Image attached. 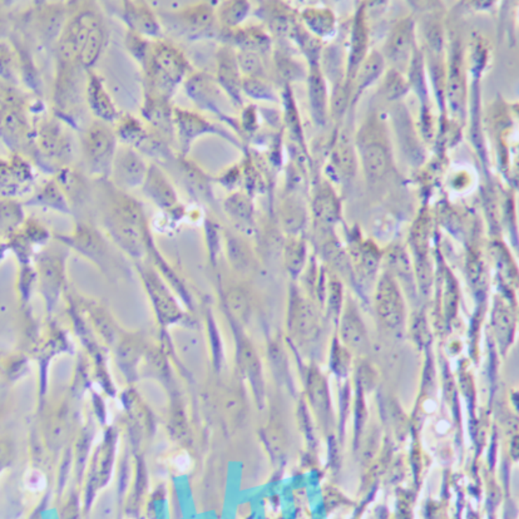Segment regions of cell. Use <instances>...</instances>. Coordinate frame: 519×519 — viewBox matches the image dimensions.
Masks as SVG:
<instances>
[{
    "mask_svg": "<svg viewBox=\"0 0 519 519\" xmlns=\"http://www.w3.org/2000/svg\"><path fill=\"white\" fill-rule=\"evenodd\" d=\"M95 198L100 224L109 238L133 259L147 255L154 234L141 202L109 180L95 181Z\"/></svg>",
    "mask_w": 519,
    "mask_h": 519,
    "instance_id": "1",
    "label": "cell"
},
{
    "mask_svg": "<svg viewBox=\"0 0 519 519\" xmlns=\"http://www.w3.org/2000/svg\"><path fill=\"white\" fill-rule=\"evenodd\" d=\"M143 93L173 98L191 73V65L180 48L166 39L152 41L149 55L142 65Z\"/></svg>",
    "mask_w": 519,
    "mask_h": 519,
    "instance_id": "2",
    "label": "cell"
},
{
    "mask_svg": "<svg viewBox=\"0 0 519 519\" xmlns=\"http://www.w3.org/2000/svg\"><path fill=\"white\" fill-rule=\"evenodd\" d=\"M65 124L53 114L44 116L33 128V160L39 168L54 175L69 167L73 157V142Z\"/></svg>",
    "mask_w": 519,
    "mask_h": 519,
    "instance_id": "3",
    "label": "cell"
},
{
    "mask_svg": "<svg viewBox=\"0 0 519 519\" xmlns=\"http://www.w3.org/2000/svg\"><path fill=\"white\" fill-rule=\"evenodd\" d=\"M216 6L211 1H183L172 11H156L162 29L187 41H200L217 36Z\"/></svg>",
    "mask_w": 519,
    "mask_h": 519,
    "instance_id": "4",
    "label": "cell"
},
{
    "mask_svg": "<svg viewBox=\"0 0 519 519\" xmlns=\"http://www.w3.org/2000/svg\"><path fill=\"white\" fill-rule=\"evenodd\" d=\"M87 72L77 60H55L53 86L54 114L67 124L78 127L86 107Z\"/></svg>",
    "mask_w": 519,
    "mask_h": 519,
    "instance_id": "5",
    "label": "cell"
},
{
    "mask_svg": "<svg viewBox=\"0 0 519 519\" xmlns=\"http://www.w3.org/2000/svg\"><path fill=\"white\" fill-rule=\"evenodd\" d=\"M82 157L86 170L92 177L108 180L117 151V137L111 124L95 119L82 133Z\"/></svg>",
    "mask_w": 519,
    "mask_h": 519,
    "instance_id": "6",
    "label": "cell"
},
{
    "mask_svg": "<svg viewBox=\"0 0 519 519\" xmlns=\"http://www.w3.org/2000/svg\"><path fill=\"white\" fill-rule=\"evenodd\" d=\"M175 140L177 141L178 156L189 157V151L201 137L215 135L234 142L235 140L224 128L213 123L210 119L196 111H189L181 107H173Z\"/></svg>",
    "mask_w": 519,
    "mask_h": 519,
    "instance_id": "7",
    "label": "cell"
},
{
    "mask_svg": "<svg viewBox=\"0 0 519 519\" xmlns=\"http://www.w3.org/2000/svg\"><path fill=\"white\" fill-rule=\"evenodd\" d=\"M54 240L73 248L95 264L106 266L111 259V250L102 231L88 221H77L69 234H53Z\"/></svg>",
    "mask_w": 519,
    "mask_h": 519,
    "instance_id": "8",
    "label": "cell"
},
{
    "mask_svg": "<svg viewBox=\"0 0 519 519\" xmlns=\"http://www.w3.org/2000/svg\"><path fill=\"white\" fill-rule=\"evenodd\" d=\"M141 191L148 200L160 208L161 211L173 220L184 219L186 207L180 202L177 191L171 180L157 163L148 165L147 175L142 183Z\"/></svg>",
    "mask_w": 519,
    "mask_h": 519,
    "instance_id": "9",
    "label": "cell"
},
{
    "mask_svg": "<svg viewBox=\"0 0 519 519\" xmlns=\"http://www.w3.org/2000/svg\"><path fill=\"white\" fill-rule=\"evenodd\" d=\"M183 88L196 108L203 112L213 113L220 119L229 121L222 108L224 92L210 73L191 72L183 82Z\"/></svg>",
    "mask_w": 519,
    "mask_h": 519,
    "instance_id": "10",
    "label": "cell"
},
{
    "mask_svg": "<svg viewBox=\"0 0 519 519\" xmlns=\"http://www.w3.org/2000/svg\"><path fill=\"white\" fill-rule=\"evenodd\" d=\"M34 27L41 47L54 48L69 17V1H36Z\"/></svg>",
    "mask_w": 519,
    "mask_h": 519,
    "instance_id": "11",
    "label": "cell"
},
{
    "mask_svg": "<svg viewBox=\"0 0 519 519\" xmlns=\"http://www.w3.org/2000/svg\"><path fill=\"white\" fill-rule=\"evenodd\" d=\"M147 171V162L143 160V156L136 149L122 144L116 151L108 180L113 186L127 192L130 189H141Z\"/></svg>",
    "mask_w": 519,
    "mask_h": 519,
    "instance_id": "12",
    "label": "cell"
},
{
    "mask_svg": "<svg viewBox=\"0 0 519 519\" xmlns=\"http://www.w3.org/2000/svg\"><path fill=\"white\" fill-rule=\"evenodd\" d=\"M119 15L127 25V30L135 32L151 41L163 38V29L157 13L148 1L124 0L119 3Z\"/></svg>",
    "mask_w": 519,
    "mask_h": 519,
    "instance_id": "13",
    "label": "cell"
},
{
    "mask_svg": "<svg viewBox=\"0 0 519 519\" xmlns=\"http://www.w3.org/2000/svg\"><path fill=\"white\" fill-rule=\"evenodd\" d=\"M65 248L62 243L58 248L47 246L36 255V275L41 283V291L49 300H54L57 297L65 283L67 259V250H63Z\"/></svg>",
    "mask_w": 519,
    "mask_h": 519,
    "instance_id": "14",
    "label": "cell"
},
{
    "mask_svg": "<svg viewBox=\"0 0 519 519\" xmlns=\"http://www.w3.org/2000/svg\"><path fill=\"white\" fill-rule=\"evenodd\" d=\"M175 162L177 165L183 186L191 198L201 205L215 206L216 197L213 192V178L195 161L189 160V157L178 156Z\"/></svg>",
    "mask_w": 519,
    "mask_h": 519,
    "instance_id": "15",
    "label": "cell"
},
{
    "mask_svg": "<svg viewBox=\"0 0 519 519\" xmlns=\"http://www.w3.org/2000/svg\"><path fill=\"white\" fill-rule=\"evenodd\" d=\"M173 105L171 100L160 95L143 93L141 117L143 123L154 133L163 137L166 141L173 143L175 124H173Z\"/></svg>",
    "mask_w": 519,
    "mask_h": 519,
    "instance_id": "16",
    "label": "cell"
},
{
    "mask_svg": "<svg viewBox=\"0 0 519 519\" xmlns=\"http://www.w3.org/2000/svg\"><path fill=\"white\" fill-rule=\"evenodd\" d=\"M375 306L379 318L385 326L396 330L403 326L405 307L396 281L389 275H384L379 281L375 294Z\"/></svg>",
    "mask_w": 519,
    "mask_h": 519,
    "instance_id": "17",
    "label": "cell"
},
{
    "mask_svg": "<svg viewBox=\"0 0 519 519\" xmlns=\"http://www.w3.org/2000/svg\"><path fill=\"white\" fill-rule=\"evenodd\" d=\"M216 82L224 95L236 106L242 105V74L237 65L236 52L222 44L216 52Z\"/></svg>",
    "mask_w": 519,
    "mask_h": 519,
    "instance_id": "18",
    "label": "cell"
},
{
    "mask_svg": "<svg viewBox=\"0 0 519 519\" xmlns=\"http://www.w3.org/2000/svg\"><path fill=\"white\" fill-rule=\"evenodd\" d=\"M84 98L86 106L100 122L116 123L121 117L119 108L106 89L105 81L93 69L87 72Z\"/></svg>",
    "mask_w": 519,
    "mask_h": 519,
    "instance_id": "19",
    "label": "cell"
},
{
    "mask_svg": "<svg viewBox=\"0 0 519 519\" xmlns=\"http://www.w3.org/2000/svg\"><path fill=\"white\" fill-rule=\"evenodd\" d=\"M289 328L291 335L300 344L313 342L319 337V316L315 309L300 296H294L291 300Z\"/></svg>",
    "mask_w": 519,
    "mask_h": 519,
    "instance_id": "20",
    "label": "cell"
},
{
    "mask_svg": "<svg viewBox=\"0 0 519 519\" xmlns=\"http://www.w3.org/2000/svg\"><path fill=\"white\" fill-rule=\"evenodd\" d=\"M0 130L6 141L15 149H28L32 152L33 128L30 127L29 121L19 103L6 107L1 112Z\"/></svg>",
    "mask_w": 519,
    "mask_h": 519,
    "instance_id": "21",
    "label": "cell"
},
{
    "mask_svg": "<svg viewBox=\"0 0 519 519\" xmlns=\"http://www.w3.org/2000/svg\"><path fill=\"white\" fill-rule=\"evenodd\" d=\"M414 28L410 19H404L394 27L385 46V53L398 68H404L413 49Z\"/></svg>",
    "mask_w": 519,
    "mask_h": 519,
    "instance_id": "22",
    "label": "cell"
},
{
    "mask_svg": "<svg viewBox=\"0 0 519 519\" xmlns=\"http://www.w3.org/2000/svg\"><path fill=\"white\" fill-rule=\"evenodd\" d=\"M217 36L226 46L237 47L240 50H250L255 53H262L269 49L270 39L265 32L257 27L235 28V29H220Z\"/></svg>",
    "mask_w": 519,
    "mask_h": 519,
    "instance_id": "23",
    "label": "cell"
},
{
    "mask_svg": "<svg viewBox=\"0 0 519 519\" xmlns=\"http://www.w3.org/2000/svg\"><path fill=\"white\" fill-rule=\"evenodd\" d=\"M27 206L41 207L55 213L72 215L71 205L55 177L48 180L36 189L34 195L25 202Z\"/></svg>",
    "mask_w": 519,
    "mask_h": 519,
    "instance_id": "24",
    "label": "cell"
},
{
    "mask_svg": "<svg viewBox=\"0 0 519 519\" xmlns=\"http://www.w3.org/2000/svg\"><path fill=\"white\" fill-rule=\"evenodd\" d=\"M142 278H143V281H144V285L147 288L149 295L152 297L154 307L157 309V311H159L161 316L166 321L176 319L178 315L176 302L172 299L168 290L166 289L160 276L154 270L143 269L142 270Z\"/></svg>",
    "mask_w": 519,
    "mask_h": 519,
    "instance_id": "25",
    "label": "cell"
},
{
    "mask_svg": "<svg viewBox=\"0 0 519 519\" xmlns=\"http://www.w3.org/2000/svg\"><path fill=\"white\" fill-rule=\"evenodd\" d=\"M54 177L58 181L60 187L67 196V198L69 201L72 215H73V210L78 205H84L86 201H88L89 197H90V189H89L88 183L84 180V176H82L76 170H73L71 166L65 167L60 172H57L54 175Z\"/></svg>",
    "mask_w": 519,
    "mask_h": 519,
    "instance_id": "26",
    "label": "cell"
},
{
    "mask_svg": "<svg viewBox=\"0 0 519 519\" xmlns=\"http://www.w3.org/2000/svg\"><path fill=\"white\" fill-rule=\"evenodd\" d=\"M224 211L237 229L248 231L254 224V205L250 196L243 192H232L224 198Z\"/></svg>",
    "mask_w": 519,
    "mask_h": 519,
    "instance_id": "27",
    "label": "cell"
},
{
    "mask_svg": "<svg viewBox=\"0 0 519 519\" xmlns=\"http://www.w3.org/2000/svg\"><path fill=\"white\" fill-rule=\"evenodd\" d=\"M108 41V33L105 20L102 19L89 32L82 52L79 54V63L86 72L92 71L100 60Z\"/></svg>",
    "mask_w": 519,
    "mask_h": 519,
    "instance_id": "28",
    "label": "cell"
},
{
    "mask_svg": "<svg viewBox=\"0 0 519 519\" xmlns=\"http://www.w3.org/2000/svg\"><path fill=\"white\" fill-rule=\"evenodd\" d=\"M306 388L311 407L318 417L325 422L330 415V396L324 377L319 370L311 369L309 372Z\"/></svg>",
    "mask_w": 519,
    "mask_h": 519,
    "instance_id": "29",
    "label": "cell"
},
{
    "mask_svg": "<svg viewBox=\"0 0 519 519\" xmlns=\"http://www.w3.org/2000/svg\"><path fill=\"white\" fill-rule=\"evenodd\" d=\"M226 243V252L232 267L240 272H248L254 265V256L248 242L232 234L230 231L222 232Z\"/></svg>",
    "mask_w": 519,
    "mask_h": 519,
    "instance_id": "30",
    "label": "cell"
},
{
    "mask_svg": "<svg viewBox=\"0 0 519 519\" xmlns=\"http://www.w3.org/2000/svg\"><path fill=\"white\" fill-rule=\"evenodd\" d=\"M342 342L349 348L360 350L364 348L366 344V331L360 319L359 314L353 306H348L344 311L340 326Z\"/></svg>",
    "mask_w": 519,
    "mask_h": 519,
    "instance_id": "31",
    "label": "cell"
},
{
    "mask_svg": "<svg viewBox=\"0 0 519 519\" xmlns=\"http://www.w3.org/2000/svg\"><path fill=\"white\" fill-rule=\"evenodd\" d=\"M250 4L245 0L221 1L216 6V20L220 29H235L246 19Z\"/></svg>",
    "mask_w": 519,
    "mask_h": 519,
    "instance_id": "32",
    "label": "cell"
},
{
    "mask_svg": "<svg viewBox=\"0 0 519 519\" xmlns=\"http://www.w3.org/2000/svg\"><path fill=\"white\" fill-rule=\"evenodd\" d=\"M363 166L368 177L372 180L383 177L385 172L388 171L389 157L382 143L372 142L366 144L363 149Z\"/></svg>",
    "mask_w": 519,
    "mask_h": 519,
    "instance_id": "33",
    "label": "cell"
},
{
    "mask_svg": "<svg viewBox=\"0 0 519 519\" xmlns=\"http://www.w3.org/2000/svg\"><path fill=\"white\" fill-rule=\"evenodd\" d=\"M309 95H310V106L315 122L319 124L325 123L326 119V87L324 79L320 73L318 67H314L313 72L309 78Z\"/></svg>",
    "mask_w": 519,
    "mask_h": 519,
    "instance_id": "34",
    "label": "cell"
},
{
    "mask_svg": "<svg viewBox=\"0 0 519 519\" xmlns=\"http://www.w3.org/2000/svg\"><path fill=\"white\" fill-rule=\"evenodd\" d=\"M114 124V133L117 140L123 146L132 148L136 146L147 130V126L143 123V121L133 117L132 114H121L119 121Z\"/></svg>",
    "mask_w": 519,
    "mask_h": 519,
    "instance_id": "35",
    "label": "cell"
},
{
    "mask_svg": "<svg viewBox=\"0 0 519 519\" xmlns=\"http://www.w3.org/2000/svg\"><path fill=\"white\" fill-rule=\"evenodd\" d=\"M238 360L242 370L250 379V382L254 384L255 389L262 390V379H261V366H260L259 358L255 353L254 349L246 340L238 342Z\"/></svg>",
    "mask_w": 519,
    "mask_h": 519,
    "instance_id": "36",
    "label": "cell"
},
{
    "mask_svg": "<svg viewBox=\"0 0 519 519\" xmlns=\"http://www.w3.org/2000/svg\"><path fill=\"white\" fill-rule=\"evenodd\" d=\"M366 47H368V33H366L365 23L363 15L358 14L355 19L353 38H351V53H350V68L349 73L354 76L359 69V65L365 57Z\"/></svg>",
    "mask_w": 519,
    "mask_h": 519,
    "instance_id": "37",
    "label": "cell"
},
{
    "mask_svg": "<svg viewBox=\"0 0 519 519\" xmlns=\"http://www.w3.org/2000/svg\"><path fill=\"white\" fill-rule=\"evenodd\" d=\"M314 213L316 220L324 224H332L337 220L339 206L337 197L330 189H321L319 194L315 196L314 201Z\"/></svg>",
    "mask_w": 519,
    "mask_h": 519,
    "instance_id": "38",
    "label": "cell"
},
{
    "mask_svg": "<svg viewBox=\"0 0 519 519\" xmlns=\"http://www.w3.org/2000/svg\"><path fill=\"white\" fill-rule=\"evenodd\" d=\"M384 60L378 53H372L369 58L361 62L358 73V93L365 89L370 83L374 82L382 74Z\"/></svg>",
    "mask_w": 519,
    "mask_h": 519,
    "instance_id": "39",
    "label": "cell"
},
{
    "mask_svg": "<svg viewBox=\"0 0 519 519\" xmlns=\"http://www.w3.org/2000/svg\"><path fill=\"white\" fill-rule=\"evenodd\" d=\"M448 98L450 102V107L453 108L454 112H458L463 107V100L466 95V89H464V81L463 76L459 71V65L455 60L453 65L450 67V74L448 79Z\"/></svg>",
    "mask_w": 519,
    "mask_h": 519,
    "instance_id": "40",
    "label": "cell"
},
{
    "mask_svg": "<svg viewBox=\"0 0 519 519\" xmlns=\"http://www.w3.org/2000/svg\"><path fill=\"white\" fill-rule=\"evenodd\" d=\"M151 46H152L151 39H147V38L140 36V34H137L135 32H130V30L126 32L124 47L141 67L147 60Z\"/></svg>",
    "mask_w": 519,
    "mask_h": 519,
    "instance_id": "41",
    "label": "cell"
},
{
    "mask_svg": "<svg viewBox=\"0 0 519 519\" xmlns=\"http://www.w3.org/2000/svg\"><path fill=\"white\" fill-rule=\"evenodd\" d=\"M236 60L242 78H262L264 67L259 53L250 50H238Z\"/></svg>",
    "mask_w": 519,
    "mask_h": 519,
    "instance_id": "42",
    "label": "cell"
},
{
    "mask_svg": "<svg viewBox=\"0 0 519 519\" xmlns=\"http://www.w3.org/2000/svg\"><path fill=\"white\" fill-rule=\"evenodd\" d=\"M22 234L29 240L32 245H39V246H47L48 242L53 235L47 226L36 217L25 219Z\"/></svg>",
    "mask_w": 519,
    "mask_h": 519,
    "instance_id": "43",
    "label": "cell"
},
{
    "mask_svg": "<svg viewBox=\"0 0 519 519\" xmlns=\"http://www.w3.org/2000/svg\"><path fill=\"white\" fill-rule=\"evenodd\" d=\"M334 162L337 168L348 176H353L356 171V159L354 149L346 140H340L334 152Z\"/></svg>",
    "mask_w": 519,
    "mask_h": 519,
    "instance_id": "44",
    "label": "cell"
},
{
    "mask_svg": "<svg viewBox=\"0 0 519 519\" xmlns=\"http://www.w3.org/2000/svg\"><path fill=\"white\" fill-rule=\"evenodd\" d=\"M226 306L235 319L240 321L246 320L250 311V302L246 292L238 288L231 289L226 295Z\"/></svg>",
    "mask_w": 519,
    "mask_h": 519,
    "instance_id": "45",
    "label": "cell"
},
{
    "mask_svg": "<svg viewBox=\"0 0 519 519\" xmlns=\"http://www.w3.org/2000/svg\"><path fill=\"white\" fill-rule=\"evenodd\" d=\"M203 232H205V238H206L207 250H208V254H210V259L211 261H216V257L220 252V248H221V235H222V231L220 224L211 219L210 216H206L203 219Z\"/></svg>",
    "mask_w": 519,
    "mask_h": 519,
    "instance_id": "46",
    "label": "cell"
},
{
    "mask_svg": "<svg viewBox=\"0 0 519 519\" xmlns=\"http://www.w3.org/2000/svg\"><path fill=\"white\" fill-rule=\"evenodd\" d=\"M306 257V250L304 242L300 240H292L288 243L286 251H285V261L290 272L297 274L300 272L302 266L305 264Z\"/></svg>",
    "mask_w": 519,
    "mask_h": 519,
    "instance_id": "47",
    "label": "cell"
},
{
    "mask_svg": "<svg viewBox=\"0 0 519 519\" xmlns=\"http://www.w3.org/2000/svg\"><path fill=\"white\" fill-rule=\"evenodd\" d=\"M242 92L254 100H272V89L262 78H242Z\"/></svg>",
    "mask_w": 519,
    "mask_h": 519,
    "instance_id": "48",
    "label": "cell"
},
{
    "mask_svg": "<svg viewBox=\"0 0 519 519\" xmlns=\"http://www.w3.org/2000/svg\"><path fill=\"white\" fill-rule=\"evenodd\" d=\"M305 20L309 27L320 36L330 33L334 27L332 14L326 11H307L305 13Z\"/></svg>",
    "mask_w": 519,
    "mask_h": 519,
    "instance_id": "49",
    "label": "cell"
},
{
    "mask_svg": "<svg viewBox=\"0 0 519 519\" xmlns=\"http://www.w3.org/2000/svg\"><path fill=\"white\" fill-rule=\"evenodd\" d=\"M494 328L501 342L507 344L513 332V318L506 307H497L494 310Z\"/></svg>",
    "mask_w": 519,
    "mask_h": 519,
    "instance_id": "50",
    "label": "cell"
},
{
    "mask_svg": "<svg viewBox=\"0 0 519 519\" xmlns=\"http://www.w3.org/2000/svg\"><path fill=\"white\" fill-rule=\"evenodd\" d=\"M0 217L4 220L11 230H15L20 224H24L23 207L17 202H6L0 206Z\"/></svg>",
    "mask_w": 519,
    "mask_h": 519,
    "instance_id": "51",
    "label": "cell"
},
{
    "mask_svg": "<svg viewBox=\"0 0 519 519\" xmlns=\"http://www.w3.org/2000/svg\"><path fill=\"white\" fill-rule=\"evenodd\" d=\"M390 261H391V266H393L394 271L396 272V275L399 278H403L404 281H412V266H410L407 255L403 250L393 252Z\"/></svg>",
    "mask_w": 519,
    "mask_h": 519,
    "instance_id": "52",
    "label": "cell"
},
{
    "mask_svg": "<svg viewBox=\"0 0 519 519\" xmlns=\"http://www.w3.org/2000/svg\"><path fill=\"white\" fill-rule=\"evenodd\" d=\"M379 265V254L377 251V248H364L361 250V255H360V266H361V270L364 272L365 276H372Z\"/></svg>",
    "mask_w": 519,
    "mask_h": 519,
    "instance_id": "53",
    "label": "cell"
},
{
    "mask_svg": "<svg viewBox=\"0 0 519 519\" xmlns=\"http://www.w3.org/2000/svg\"><path fill=\"white\" fill-rule=\"evenodd\" d=\"M407 90V84L403 81L398 72H390L385 82V92L389 100H394Z\"/></svg>",
    "mask_w": 519,
    "mask_h": 519,
    "instance_id": "54",
    "label": "cell"
},
{
    "mask_svg": "<svg viewBox=\"0 0 519 519\" xmlns=\"http://www.w3.org/2000/svg\"><path fill=\"white\" fill-rule=\"evenodd\" d=\"M241 178V170L238 166H232L222 172L220 176L213 178V182H217L224 186V189H234L236 187L237 182Z\"/></svg>",
    "mask_w": 519,
    "mask_h": 519,
    "instance_id": "55",
    "label": "cell"
},
{
    "mask_svg": "<svg viewBox=\"0 0 519 519\" xmlns=\"http://www.w3.org/2000/svg\"><path fill=\"white\" fill-rule=\"evenodd\" d=\"M14 60L8 46H0V74L6 79L14 81Z\"/></svg>",
    "mask_w": 519,
    "mask_h": 519,
    "instance_id": "56",
    "label": "cell"
},
{
    "mask_svg": "<svg viewBox=\"0 0 519 519\" xmlns=\"http://www.w3.org/2000/svg\"><path fill=\"white\" fill-rule=\"evenodd\" d=\"M328 300L329 309L332 313L337 315L342 309V285L337 280H330L329 290H328Z\"/></svg>",
    "mask_w": 519,
    "mask_h": 519,
    "instance_id": "57",
    "label": "cell"
},
{
    "mask_svg": "<svg viewBox=\"0 0 519 519\" xmlns=\"http://www.w3.org/2000/svg\"><path fill=\"white\" fill-rule=\"evenodd\" d=\"M65 431H67V423H65V417L60 415L54 418L52 424L49 425V433H48L52 444H55V445L60 444L65 438Z\"/></svg>",
    "mask_w": 519,
    "mask_h": 519,
    "instance_id": "58",
    "label": "cell"
},
{
    "mask_svg": "<svg viewBox=\"0 0 519 519\" xmlns=\"http://www.w3.org/2000/svg\"><path fill=\"white\" fill-rule=\"evenodd\" d=\"M302 210H300V207H295V205H291V207L286 208V213H285V226L288 230L295 231L297 230V227H300L304 221V216L301 215Z\"/></svg>",
    "mask_w": 519,
    "mask_h": 519,
    "instance_id": "59",
    "label": "cell"
},
{
    "mask_svg": "<svg viewBox=\"0 0 519 519\" xmlns=\"http://www.w3.org/2000/svg\"><path fill=\"white\" fill-rule=\"evenodd\" d=\"M348 102V95L345 89L342 86H337V89L334 90V97H332V112L335 116H342V112L345 111Z\"/></svg>",
    "mask_w": 519,
    "mask_h": 519,
    "instance_id": "60",
    "label": "cell"
},
{
    "mask_svg": "<svg viewBox=\"0 0 519 519\" xmlns=\"http://www.w3.org/2000/svg\"><path fill=\"white\" fill-rule=\"evenodd\" d=\"M266 442L274 454L280 455V453H283V439L278 429L274 428L266 431Z\"/></svg>",
    "mask_w": 519,
    "mask_h": 519,
    "instance_id": "61",
    "label": "cell"
},
{
    "mask_svg": "<svg viewBox=\"0 0 519 519\" xmlns=\"http://www.w3.org/2000/svg\"><path fill=\"white\" fill-rule=\"evenodd\" d=\"M254 108L255 107H248L242 113V127L246 130H254L256 127Z\"/></svg>",
    "mask_w": 519,
    "mask_h": 519,
    "instance_id": "62",
    "label": "cell"
}]
</instances>
